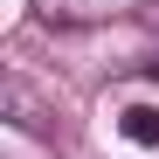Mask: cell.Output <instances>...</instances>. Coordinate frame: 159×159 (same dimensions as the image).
Returning a JSON list of instances; mask_svg holds the SVG:
<instances>
[{
    "instance_id": "cell-2",
    "label": "cell",
    "mask_w": 159,
    "mask_h": 159,
    "mask_svg": "<svg viewBox=\"0 0 159 159\" xmlns=\"http://www.w3.org/2000/svg\"><path fill=\"white\" fill-rule=\"evenodd\" d=\"M118 131L131 145H159V104H125V111H118Z\"/></svg>"
},
{
    "instance_id": "cell-1",
    "label": "cell",
    "mask_w": 159,
    "mask_h": 159,
    "mask_svg": "<svg viewBox=\"0 0 159 159\" xmlns=\"http://www.w3.org/2000/svg\"><path fill=\"white\" fill-rule=\"evenodd\" d=\"M0 111H7L21 131H35V139H56V104H48L28 76H7V83H0Z\"/></svg>"
}]
</instances>
